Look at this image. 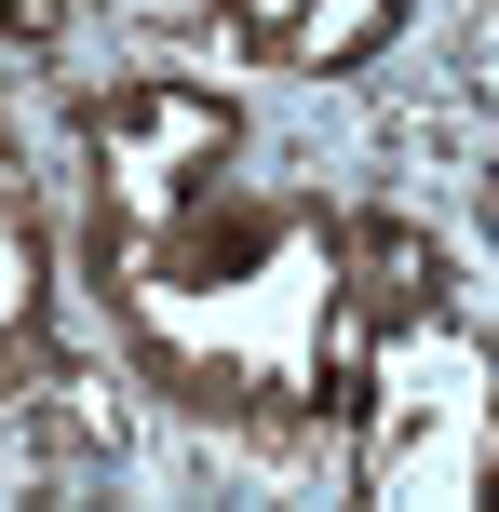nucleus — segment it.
Instances as JSON below:
<instances>
[{"label":"nucleus","mask_w":499,"mask_h":512,"mask_svg":"<svg viewBox=\"0 0 499 512\" xmlns=\"http://www.w3.org/2000/svg\"><path fill=\"white\" fill-rule=\"evenodd\" d=\"M95 162L122 176V216H135V230H162V216H176V189L230 162V108L189 95V81H135V95L95 108Z\"/></svg>","instance_id":"nucleus-1"},{"label":"nucleus","mask_w":499,"mask_h":512,"mask_svg":"<svg viewBox=\"0 0 499 512\" xmlns=\"http://www.w3.org/2000/svg\"><path fill=\"white\" fill-rule=\"evenodd\" d=\"M392 27H405V0H297V27H284V68L351 81V68H378V54H392Z\"/></svg>","instance_id":"nucleus-2"},{"label":"nucleus","mask_w":499,"mask_h":512,"mask_svg":"<svg viewBox=\"0 0 499 512\" xmlns=\"http://www.w3.org/2000/svg\"><path fill=\"white\" fill-rule=\"evenodd\" d=\"M338 297H365L378 324H392V310H419V297H432V243L392 230V216H365V230H351V283H338Z\"/></svg>","instance_id":"nucleus-3"},{"label":"nucleus","mask_w":499,"mask_h":512,"mask_svg":"<svg viewBox=\"0 0 499 512\" xmlns=\"http://www.w3.org/2000/svg\"><path fill=\"white\" fill-rule=\"evenodd\" d=\"M284 27H297V0H230V41H270V54H284Z\"/></svg>","instance_id":"nucleus-4"},{"label":"nucleus","mask_w":499,"mask_h":512,"mask_svg":"<svg viewBox=\"0 0 499 512\" xmlns=\"http://www.w3.org/2000/svg\"><path fill=\"white\" fill-rule=\"evenodd\" d=\"M68 27V0H0V41H54Z\"/></svg>","instance_id":"nucleus-5"},{"label":"nucleus","mask_w":499,"mask_h":512,"mask_svg":"<svg viewBox=\"0 0 499 512\" xmlns=\"http://www.w3.org/2000/svg\"><path fill=\"white\" fill-rule=\"evenodd\" d=\"M14 324H27V243L0 230V337H14Z\"/></svg>","instance_id":"nucleus-6"}]
</instances>
